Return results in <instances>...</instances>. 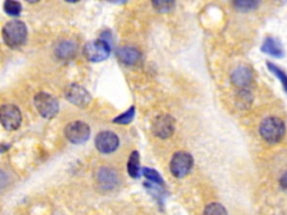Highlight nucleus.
I'll return each mask as SVG.
<instances>
[{"label":"nucleus","instance_id":"f257e3e1","mask_svg":"<svg viewBox=\"0 0 287 215\" xmlns=\"http://www.w3.org/2000/svg\"><path fill=\"white\" fill-rule=\"evenodd\" d=\"M3 38L8 48H21L27 40V27L25 22L18 20L8 22L3 30Z\"/></svg>","mask_w":287,"mask_h":215},{"label":"nucleus","instance_id":"f03ea898","mask_svg":"<svg viewBox=\"0 0 287 215\" xmlns=\"http://www.w3.org/2000/svg\"><path fill=\"white\" fill-rule=\"evenodd\" d=\"M286 132L284 121L278 116H268L259 126V134L266 142L274 144L283 139Z\"/></svg>","mask_w":287,"mask_h":215},{"label":"nucleus","instance_id":"7ed1b4c3","mask_svg":"<svg viewBox=\"0 0 287 215\" xmlns=\"http://www.w3.org/2000/svg\"><path fill=\"white\" fill-rule=\"evenodd\" d=\"M111 53V48L109 45V42H107L103 38H99L91 40L84 45L83 48V54L86 56L87 60H90V62L97 63L101 62V60H105Z\"/></svg>","mask_w":287,"mask_h":215},{"label":"nucleus","instance_id":"20e7f679","mask_svg":"<svg viewBox=\"0 0 287 215\" xmlns=\"http://www.w3.org/2000/svg\"><path fill=\"white\" fill-rule=\"evenodd\" d=\"M193 165L194 160L190 152H176L169 162V170L176 178H183L191 172Z\"/></svg>","mask_w":287,"mask_h":215},{"label":"nucleus","instance_id":"39448f33","mask_svg":"<svg viewBox=\"0 0 287 215\" xmlns=\"http://www.w3.org/2000/svg\"><path fill=\"white\" fill-rule=\"evenodd\" d=\"M34 104L39 114L45 119H52L59 112V101L53 96L40 92L34 96Z\"/></svg>","mask_w":287,"mask_h":215},{"label":"nucleus","instance_id":"423d86ee","mask_svg":"<svg viewBox=\"0 0 287 215\" xmlns=\"http://www.w3.org/2000/svg\"><path fill=\"white\" fill-rule=\"evenodd\" d=\"M64 134L70 142L74 144H81L88 142V139L90 138L91 129L86 122L74 121V122L69 124L65 127Z\"/></svg>","mask_w":287,"mask_h":215},{"label":"nucleus","instance_id":"0eeeda50","mask_svg":"<svg viewBox=\"0 0 287 215\" xmlns=\"http://www.w3.org/2000/svg\"><path fill=\"white\" fill-rule=\"evenodd\" d=\"M0 124L9 132L20 128L22 124V112L20 108L14 104H4L0 106Z\"/></svg>","mask_w":287,"mask_h":215},{"label":"nucleus","instance_id":"6e6552de","mask_svg":"<svg viewBox=\"0 0 287 215\" xmlns=\"http://www.w3.org/2000/svg\"><path fill=\"white\" fill-rule=\"evenodd\" d=\"M97 188L102 192H109L115 190L119 184V177L117 172L110 167L99 168L96 174Z\"/></svg>","mask_w":287,"mask_h":215},{"label":"nucleus","instance_id":"1a4fd4ad","mask_svg":"<svg viewBox=\"0 0 287 215\" xmlns=\"http://www.w3.org/2000/svg\"><path fill=\"white\" fill-rule=\"evenodd\" d=\"M152 132L156 137L161 139H167L172 137L175 132V119L169 114H162L155 118Z\"/></svg>","mask_w":287,"mask_h":215},{"label":"nucleus","instance_id":"9d476101","mask_svg":"<svg viewBox=\"0 0 287 215\" xmlns=\"http://www.w3.org/2000/svg\"><path fill=\"white\" fill-rule=\"evenodd\" d=\"M65 98L71 102L72 104L86 108L91 102V96L83 86L79 84H71L65 90Z\"/></svg>","mask_w":287,"mask_h":215},{"label":"nucleus","instance_id":"9b49d317","mask_svg":"<svg viewBox=\"0 0 287 215\" xmlns=\"http://www.w3.org/2000/svg\"><path fill=\"white\" fill-rule=\"evenodd\" d=\"M96 147L102 154H111L119 146V138L112 132H101L97 134L95 140Z\"/></svg>","mask_w":287,"mask_h":215},{"label":"nucleus","instance_id":"f8f14e48","mask_svg":"<svg viewBox=\"0 0 287 215\" xmlns=\"http://www.w3.org/2000/svg\"><path fill=\"white\" fill-rule=\"evenodd\" d=\"M230 80L234 86L241 88V90H246L253 82L252 70L247 65H239L236 68H233L231 76H230Z\"/></svg>","mask_w":287,"mask_h":215},{"label":"nucleus","instance_id":"ddd939ff","mask_svg":"<svg viewBox=\"0 0 287 215\" xmlns=\"http://www.w3.org/2000/svg\"><path fill=\"white\" fill-rule=\"evenodd\" d=\"M260 50L263 54H267L275 58H281L285 56V50L281 45L280 40H278L275 37L268 36L262 42V45L260 48Z\"/></svg>","mask_w":287,"mask_h":215},{"label":"nucleus","instance_id":"4468645a","mask_svg":"<svg viewBox=\"0 0 287 215\" xmlns=\"http://www.w3.org/2000/svg\"><path fill=\"white\" fill-rule=\"evenodd\" d=\"M116 55L120 62L125 65L137 64L140 60V58H142L139 50L136 48H133V46H121L117 50Z\"/></svg>","mask_w":287,"mask_h":215},{"label":"nucleus","instance_id":"2eb2a0df","mask_svg":"<svg viewBox=\"0 0 287 215\" xmlns=\"http://www.w3.org/2000/svg\"><path fill=\"white\" fill-rule=\"evenodd\" d=\"M78 45L72 40H62L56 45L55 54L61 60H70L77 54Z\"/></svg>","mask_w":287,"mask_h":215},{"label":"nucleus","instance_id":"dca6fc26","mask_svg":"<svg viewBox=\"0 0 287 215\" xmlns=\"http://www.w3.org/2000/svg\"><path fill=\"white\" fill-rule=\"evenodd\" d=\"M127 170L128 174L133 178L140 177V156L137 150H134L129 156L128 162H127Z\"/></svg>","mask_w":287,"mask_h":215},{"label":"nucleus","instance_id":"f3484780","mask_svg":"<svg viewBox=\"0 0 287 215\" xmlns=\"http://www.w3.org/2000/svg\"><path fill=\"white\" fill-rule=\"evenodd\" d=\"M266 66L268 68V71H269L272 76H274L277 80L280 82L285 93H287V74H286V72L284 71L283 68L277 66L276 64L269 62V60H267L266 62Z\"/></svg>","mask_w":287,"mask_h":215},{"label":"nucleus","instance_id":"a211bd4d","mask_svg":"<svg viewBox=\"0 0 287 215\" xmlns=\"http://www.w3.org/2000/svg\"><path fill=\"white\" fill-rule=\"evenodd\" d=\"M232 4L233 7L236 8V10L241 12H248L255 10V9L259 6V2H253V0H238V2H232Z\"/></svg>","mask_w":287,"mask_h":215},{"label":"nucleus","instance_id":"6ab92c4d","mask_svg":"<svg viewBox=\"0 0 287 215\" xmlns=\"http://www.w3.org/2000/svg\"><path fill=\"white\" fill-rule=\"evenodd\" d=\"M4 10L6 12L9 16H20L23 10L22 4L15 2V0H7L4 4Z\"/></svg>","mask_w":287,"mask_h":215},{"label":"nucleus","instance_id":"aec40b11","mask_svg":"<svg viewBox=\"0 0 287 215\" xmlns=\"http://www.w3.org/2000/svg\"><path fill=\"white\" fill-rule=\"evenodd\" d=\"M143 174L146 178L148 180L149 183L155 184V185H159V186L164 185L163 177L159 175V172L157 170H153V168H144Z\"/></svg>","mask_w":287,"mask_h":215},{"label":"nucleus","instance_id":"412c9836","mask_svg":"<svg viewBox=\"0 0 287 215\" xmlns=\"http://www.w3.org/2000/svg\"><path fill=\"white\" fill-rule=\"evenodd\" d=\"M203 215H228V211L222 204L210 203L205 206Z\"/></svg>","mask_w":287,"mask_h":215},{"label":"nucleus","instance_id":"4be33fe9","mask_svg":"<svg viewBox=\"0 0 287 215\" xmlns=\"http://www.w3.org/2000/svg\"><path fill=\"white\" fill-rule=\"evenodd\" d=\"M134 116H135V106H130L126 112H124L122 114L116 116V118L112 120V122L118 124H128L131 122V121H133Z\"/></svg>","mask_w":287,"mask_h":215},{"label":"nucleus","instance_id":"5701e85b","mask_svg":"<svg viewBox=\"0 0 287 215\" xmlns=\"http://www.w3.org/2000/svg\"><path fill=\"white\" fill-rule=\"evenodd\" d=\"M152 4L154 8L159 12H168L175 7V2H164V0H157V2H153Z\"/></svg>","mask_w":287,"mask_h":215},{"label":"nucleus","instance_id":"b1692460","mask_svg":"<svg viewBox=\"0 0 287 215\" xmlns=\"http://www.w3.org/2000/svg\"><path fill=\"white\" fill-rule=\"evenodd\" d=\"M279 185H280L281 188L287 190V172H285L284 174L280 176V178H279Z\"/></svg>","mask_w":287,"mask_h":215},{"label":"nucleus","instance_id":"393cba45","mask_svg":"<svg viewBox=\"0 0 287 215\" xmlns=\"http://www.w3.org/2000/svg\"><path fill=\"white\" fill-rule=\"evenodd\" d=\"M7 180H8V178H7V175L5 174L4 172L0 170V188H4V186L6 185Z\"/></svg>","mask_w":287,"mask_h":215}]
</instances>
